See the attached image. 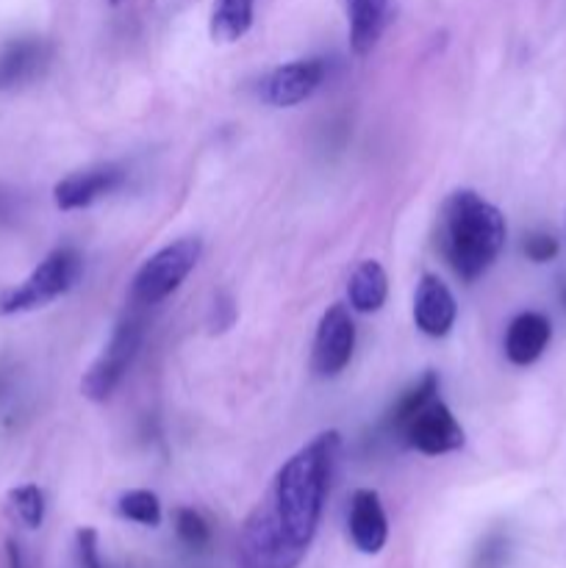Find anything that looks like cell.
<instances>
[{
  "instance_id": "obj_8",
  "label": "cell",
  "mask_w": 566,
  "mask_h": 568,
  "mask_svg": "<svg viewBox=\"0 0 566 568\" xmlns=\"http://www.w3.org/2000/svg\"><path fill=\"white\" fill-rule=\"evenodd\" d=\"M125 183V170L120 164H98L61 178L53 186V203L59 211H81L109 197Z\"/></svg>"
},
{
  "instance_id": "obj_7",
  "label": "cell",
  "mask_w": 566,
  "mask_h": 568,
  "mask_svg": "<svg viewBox=\"0 0 566 568\" xmlns=\"http://www.w3.org/2000/svg\"><path fill=\"white\" fill-rule=\"evenodd\" d=\"M355 349V325L347 305L333 303L322 314L314 336V353H311V366L320 377H336L347 369Z\"/></svg>"
},
{
  "instance_id": "obj_10",
  "label": "cell",
  "mask_w": 566,
  "mask_h": 568,
  "mask_svg": "<svg viewBox=\"0 0 566 568\" xmlns=\"http://www.w3.org/2000/svg\"><path fill=\"white\" fill-rule=\"evenodd\" d=\"M455 316H458V305H455L453 292L447 288V283L436 275H422L416 283L414 294V322L425 336L431 338H444L455 325Z\"/></svg>"
},
{
  "instance_id": "obj_5",
  "label": "cell",
  "mask_w": 566,
  "mask_h": 568,
  "mask_svg": "<svg viewBox=\"0 0 566 568\" xmlns=\"http://www.w3.org/2000/svg\"><path fill=\"white\" fill-rule=\"evenodd\" d=\"M139 344H142V325L137 320H125L114 327L109 344L103 347V353L92 361L87 372H83L81 381V394L92 403H105L111 394L117 392V386L122 383L125 372L131 369L133 358L139 353Z\"/></svg>"
},
{
  "instance_id": "obj_13",
  "label": "cell",
  "mask_w": 566,
  "mask_h": 568,
  "mask_svg": "<svg viewBox=\"0 0 566 568\" xmlns=\"http://www.w3.org/2000/svg\"><path fill=\"white\" fill-rule=\"evenodd\" d=\"M549 338H553V325L538 311H525V314L514 316L505 331V358L514 366H530L547 349Z\"/></svg>"
},
{
  "instance_id": "obj_24",
  "label": "cell",
  "mask_w": 566,
  "mask_h": 568,
  "mask_svg": "<svg viewBox=\"0 0 566 568\" xmlns=\"http://www.w3.org/2000/svg\"><path fill=\"white\" fill-rule=\"evenodd\" d=\"M6 568H28L26 555H22L20 544L17 541H6Z\"/></svg>"
},
{
  "instance_id": "obj_19",
  "label": "cell",
  "mask_w": 566,
  "mask_h": 568,
  "mask_svg": "<svg viewBox=\"0 0 566 568\" xmlns=\"http://www.w3.org/2000/svg\"><path fill=\"white\" fill-rule=\"evenodd\" d=\"M117 514L128 521H137L144 527H159L161 525V503L153 491H125L117 499Z\"/></svg>"
},
{
  "instance_id": "obj_9",
  "label": "cell",
  "mask_w": 566,
  "mask_h": 568,
  "mask_svg": "<svg viewBox=\"0 0 566 568\" xmlns=\"http://www.w3.org/2000/svg\"><path fill=\"white\" fill-rule=\"evenodd\" d=\"M325 81V61L322 59H297L289 64L275 67L264 78V100L275 109H292V105L309 100Z\"/></svg>"
},
{
  "instance_id": "obj_25",
  "label": "cell",
  "mask_w": 566,
  "mask_h": 568,
  "mask_svg": "<svg viewBox=\"0 0 566 568\" xmlns=\"http://www.w3.org/2000/svg\"><path fill=\"white\" fill-rule=\"evenodd\" d=\"M6 211H9V209H6V197H3V194H0V216H3Z\"/></svg>"
},
{
  "instance_id": "obj_16",
  "label": "cell",
  "mask_w": 566,
  "mask_h": 568,
  "mask_svg": "<svg viewBox=\"0 0 566 568\" xmlns=\"http://www.w3.org/2000/svg\"><path fill=\"white\" fill-rule=\"evenodd\" d=\"M255 0H214L211 6L209 31L220 44L239 42L253 28Z\"/></svg>"
},
{
  "instance_id": "obj_21",
  "label": "cell",
  "mask_w": 566,
  "mask_h": 568,
  "mask_svg": "<svg viewBox=\"0 0 566 568\" xmlns=\"http://www.w3.org/2000/svg\"><path fill=\"white\" fill-rule=\"evenodd\" d=\"M508 555H511L508 538H505L503 532H492V536L483 538L472 568H505V564H508Z\"/></svg>"
},
{
  "instance_id": "obj_26",
  "label": "cell",
  "mask_w": 566,
  "mask_h": 568,
  "mask_svg": "<svg viewBox=\"0 0 566 568\" xmlns=\"http://www.w3.org/2000/svg\"><path fill=\"white\" fill-rule=\"evenodd\" d=\"M109 3H111V6H120V3H122V0H109Z\"/></svg>"
},
{
  "instance_id": "obj_14",
  "label": "cell",
  "mask_w": 566,
  "mask_h": 568,
  "mask_svg": "<svg viewBox=\"0 0 566 568\" xmlns=\"http://www.w3.org/2000/svg\"><path fill=\"white\" fill-rule=\"evenodd\" d=\"M344 11H347L353 53H372L388 22V0H344Z\"/></svg>"
},
{
  "instance_id": "obj_17",
  "label": "cell",
  "mask_w": 566,
  "mask_h": 568,
  "mask_svg": "<svg viewBox=\"0 0 566 568\" xmlns=\"http://www.w3.org/2000/svg\"><path fill=\"white\" fill-rule=\"evenodd\" d=\"M436 397H438V375L436 372H425V375H422L416 383H411V386L400 394L397 403L388 408L386 430L392 433V436H397V433L405 427V422Z\"/></svg>"
},
{
  "instance_id": "obj_22",
  "label": "cell",
  "mask_w": 566,
  "mask_h": 568,
  "mask_svg": "<svg viewBox=\"0 0 566 568\" xmlns=\"http://www.w3.org/2000/svg\"><path fill=\"white\" fill-rule=\"evenodd\" d=\"M522 250H525V255L533 264H547V261H553L558 255V239L553 233L542 231L527 233L525 242H522Z\"/></svg>"
},
{
  "instance_id": "obj_6",
  "label": "cell",
  "mask_w": 566,
  "mask_h": 568,
  "mask_svg": "<svg viewBox=\"0 0 566 568\" xmlns=\"http://www.w3.org/2000/svg\"><path fill=\"white\" fill-rule=\"evenodd\" d=\"M403 436L405 447L416 449L422 455H447L455 449L464 447L466 433L461 427V422L455 419L453 410L442 403V399H431L425 408L416 410L408 422H405L403 430L397 433Z\"/></svg>"
},
{
  "instance_id": "obj_4",
  "label": "cell",
  "mask_w": 566,
  "mask_h": 568,
  "mask_svg": "<svg viewBox=\"0 0 566 568\" xmlns=\"http://www.w3.org/2000/svg\"><path fill=\"white\" fill-rule=\"evenodd\" d=\"M203 242L198 236H183L150 255L133 275L131 294L139 305H155L181 288V283L198 266Z\"/></svg>"
},
{
  "instance_id": "obj_2",
  "label": "cell",
  "mask_w": 566,
  "mask_h": 568,
  "mask_svg": "<svg viewBox=\"0 0 566 568\" xmlns=\"http://www.w3.org/2000/svg\"><path fill=\"white\" fill-rule=\"evenodd\" d=\"M503 211L472 189H458L442 205V253L461 281L472 283L492 270L505 247Z\"/></svg>"
},
{
  "instance_id": "obj_1",
  "label": "cell",
  "mask_w": 566,
  "mask_h": 568,
  "mask_svg": "<svg viewBox=\"0 0 566 568\" xmlns=\"http://www.w3.org/2000/svg\"><path fill=\"white\" fill-rule=\"evenodd\" d=\"M342 433L322 430L289 460L244 519L236 541L239 568H297L320 530Z\"/></svg>"
},
{
  "instance_id": "obj_12",
  "label": "cell",
  "mask_w": 566,
  "mask_h": 568,
  "mask_svg": "<svg viewBox=\"0 0 566 568\" xmlns=\"http://www.w3.org/2000/svg\"><path fill=\"white\" fill-rule=\"evenodd\" d=\"M50 64V44L44 39H14L0 50V92L20 89L44 75Z\"/></svg>"
},
{
  "instance_id": "obj_11",
  "label": "cell",
  "mask_w": 566,
  "mask_h": 568,
  "mask_svg": "<svg viewBox=\"0 0 566 568\" xmlns=\"http://www.w3.org/2000/svg\"><path fill=\"white\" fill-rule=\"evenodd\" d=\"M350 541L358 552L377 555L388 541V519L383 510L381 497L372 488H358L350 499Z\"/></svg>"
},
{
  "instance_id": "obj_23",
  "label": "cell",
  "mask_w": 566,
  "mask_h": 568,
  "mask_svg": "<svg viewBox=\"0 0 566 568\" xmlns=\"http://www.w3.org/2000/svg\"><path fill=\"white\" fill-rule=\"evenodd\" d=\"M75 552L81 568H105L103 560H100L98 530H94V527H81V530L75 532Z\"/></svg>"
},
{
  "instance_id": "obj_20",
  "label": "cell",
  "mask_w": 566,
  "mask_h": 568,
  "mask_svg": "<svg viewBox=\"0 0 566 568\" xmlns=\"http://www.w3.org/2000/svg\"><path fill=\"white\" fill-rule=\"evenodd\" d=\"M175 532L189 549H205L211 541V527L194 508H181L175 514Z\"/></svg>"
},
{
  "instance_id": "obj_18",
  "label": "cell",
  "mask_w": 566,
  "mask_h": 568,
  "mask_svg": "<svg viewBox=\"0 0 566 568\" xmlns=\"http://www.w3.org/2000/svg\"><path fill=\"white\" fill-rule=\"evenodd\" d=\"M6 503H9L11 516H14L22 527H28V530H37V527H42V521H44L42 488L33 486V483H28V486H20V488H11Z\"/></svg>"
},
{
  "instance_id": "obj_15",
  "label": "cell",
  "mask_w": 566,
  "mask_h": 568,
  "mask_svg": "<svg viewBox=\"0 0 566 568\" xmlns=\"http://www.w3.org/2000/svg\"><path fill=\"white\" fill-rule=\"evenodd\" d=\"M388 297V277L377 261H361L353 270L347 283V300L350 308L358 314H375L383 308Z\"/></svg>"
},
{
  "instance_id": "obj_27",
  "label": "cell",
  "mask_w": 566,
  "mask_h": 568,
  "mask_svg": "<svg viewBox=\"0 0 566 568\" xmlns=\"http://www.w3.org/2000/svg\"><path fill=\"white\" fill-rule=\"evenodd\" d=\"M564 305H566V288H564Z\"/></svg>"
},
{
  "instance_id": "obj_3",
  "label": "cell",
  "mask_w": 566,
  "mask_h": 568,
  "mask_svg": "<svg viewBox=\"0 0 566 568\" xmlns=\"http://www.w3.org/2000/svg\"><path fill=\"white\" fill-rule=\"evenodd\" d=\"M83 272V258L75 247H55L39 261L37 270L17 286L0 292V316L28 314L64 297Z\"/></svg>"
}]
</instances>
